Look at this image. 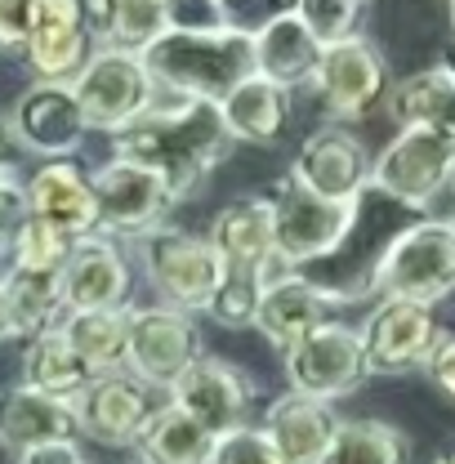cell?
<instances>
[{
	"label": "cell",
	"instance_id": "cell-18",
	"mask_svg": "<svg viewBox=\"0 0 455 464\" xmlns=\"http://www.w3.org/2000/svg\"><path fill=\"white\" fill-rule=\"evenodd\" d=\"M157 389L143 384L130 371H108L99 375L81 398H76V420H81V438L103 442V447H134L148 415L157 411Z\"/></svg>",
	"mask_w": 455,
	"mask_h": 464
},
{
	"label": "cell",
	"instance_id": "cell-12",
	"mask_svg": "<svg viewBox=\"0 0 455 464\" xmlns=\"http://www.w3.org/2000/svg\"><path fill=\"white\" fill-rule=\"evenodd\" d=\"M170 402L188 411L210 438H224L232 429L250 424L255 411V380L224 357L201 353L179 380L170 384Z\"/></svg>",
	"mask_w": 455,
	"mask_h": 464
},
{
	"label": "cell",
	"instance_id": "cell-41",
	"mask_svg": "<svg viewBox=\"0 0 455 464\" xmlns=\"http://www.w3.org/2000/svg\"><path fill=\"white\" fill-rule=\"evenodd\" d=\"M18 464H94L81 456L76 442H50V447H36V451H23Z\"/></svg>",
	"mask_w": 455,
	"mask_h": 464
},
{
	"label": "cell",
	"instance_id": "cell-39",
	"mask_svg": "<svg viewBox=\"0 0 455 464\" xmlns=\"http://www.w3.org/2000/svg\"><path fill=\"white\" fill-rule=\"evenodd\" d=\"M41 0H0V54H23Z\"/></svg>",
	"mask_w": 455,
	"mask_h": 464
},
{
	"label": "cell",
	"instance_id": "cell-4",
	"mask_svg": "<svg viewBox=\"0 0 455 464\" xmlns=\"http://www.w3.org/2000/svg\"><path fill=\"white\" fill-rule=\"evenodd\" d=\"M139 264L152 290L161 295V304H170L179 313H206L224 282V264L210 237L166 228V224L139 237Z\"/></svg>",
	"mask_w": 455,
	"mask_h": 464
},
{
	"label": "cell",
	"instance_id": "cell-28",
	"mask_svg": "<svg viewBox=\"0 0 455 464\" xmlns=\"http://www.w3.org/2000/svg\"><path fill=\"white\" fill-rule=\"evenodd\" d=\"M90 18L99 45L143 54L170 32V0H90Z\"/></svg>",
	"mask_w": 455,
	"mask_h": 464
},
{
	"label": "cell",
	"instance_id": "cell-42",
	"mask_svg": "<svg viewBox=\"0 0 455 464\" xmlns=\"http://www.w3.org/2000/svg\"><path fill=\"white\" fill-rule=\"evenodd\" d=\"M14 340V326H9V304H5V277H0V344Z\"/></svg>",
	"mask_w": 455,
	"mask_h": 464
},
{
	"label": "cell",
	"instance_id": "cell-35",
	"mask_svg": "<svg viewBox=\"0 0 455 464\" xmlns=\"http://www.w3.org/2000/svg\"><path fill=\"white\" fill-rule=\"evenodd\" d=\"M72 237L67 232L50 228L45 219H27V228L18 237V246H14V255H9V268H32V273H63V264H67V255H72Z\"/></svg>",
	"mask_w": 455,
	"mask_h": 464
},
{
	"label": "cell",
	"instance_id": "cell-7",
	"mask_svg": "<svg viewBox=\"0 0 455 464\" xmlns=\"http://www.w3.org/2000/svg\"><path fill=\"white\" fill-rule=\"evenodd\" d=\"M273 210H277V255L286 264L304 268L317 259H331L348 241V232L357 224V206L362 201H326L308 188H299L290 174L268 192Z\"/></svg>",
	"mask_w": 455,
	"mask_h": 464
},
{
	"label": "cell",
	"instance_id": "cell-38",
	"mask_svg": "<svg viewBox=\"0 0 455 464\" xmlns=\"http://www.w3.org/2000/svg\"><path fill=\"white\" fill-rule=\"evenodd\" d=\"M286 9H290V0H215L219 23L232 27V32H246V36H255L259 27H268Z\"/></svg>",
	"mask_w": 455,
	"mask_h": 464
},
{
	"label": "cell",
	"instance_id": "cell-33",
	"mask_svg": "<svg viewBox=\"0 0 455 464\" xmlns=\"http://www.w3.org/2000/svg\"><path fill=\"white\" fill-rule=\"evenodd\" d=\"M259 299H264V273H224V282L215 290L206 317L219 322V326H228V331L255 326Z\"/></svg>",
	"mask_w": 455,
	"mask_h": 464
},
{
	"label": "cell",
	"instance_id": "cell-22",
	"mask_svg": "<svg viewBox=\"0 0 455 464\" xmlns=\"http://www.w3.org/2000/svg\"><path fill=\"white\" fill-rule=\"evenodd\" d=\"M210 246L224 264V273H264L277 255V210L273 197H246L232 201L210 224Z\"/></svg>",
	"mask_w": 455,
	"mask_h": 464
},
{
	"label": "cell",
	"instance_id": "cell-27",
	"mask_svg": "<svg viewBox=\"0 0 455 464\" xmlns=\"http://www.w3.org/2000/svg\"><path fill=\"white\" fill-rule=\"evenodd\" d=\"M94 380H99V371L72 348V340L58 326L36 335V340H27V348H23V384H32L50 398L76 402Z\"/></svg>",
	"mask_w": 455,
	"mask_h": 464
},
{
	"label": "cell",
	"instance_id": "cell-26",
	"mask_svg": "<svg viewBox=\"0 0 455 464\" xmlns=\"http://www.w3.org/2000/svg\"><path fill=\"white\" fill-rule=\"evenodd\" d=\"M317 58H322V45L295 18V9L277 14L268 27L255 32V72L268 76V81H277V85H286V90L308 85L313 72H317Z\"/></svg>",
	"mask_w": 455,
	"mask_h": 464
},
{
	"label": "cell",
	"instance_id": "cell-3",
	"mask_svg": "<svg viewBox=\"0 0 455 464\" xmlns=\"http://www.w3.org/2000/svg\"><path fill=\"white\" fill-rule=\"evenodd\" d=\"M362 295L442 304L455 295V219H420L380 250Z\"/></svg>",
	"mask_w": 455,
	"mask_h": 464
},
{
	"label": "cell",
	"instance_id": "cell-16",
	"mask_svg": "<svg viewBox=\"0 0 455 464\" xmlns=\"http://www.w3.org/2000/svg\"><path fill=\"white\" fill-rule=\"evenodd\" d=\"M353 295L357 290H331L295 268L286 277L264 282V299H259V313H255V331L277 353H290L304 335H313L317 326H326L331 313L340 304H348Z\"/></svg>",
	"mask_w": 455,
	"mask_h": 464
},
{
	"label": "cell",
	"instance_id": "cell-15",
	"mask_svg": "<svg viewBox=\"0 0 455 464\" xmlns=\"http://www.w3.org/2000/svg\"><path fill=\"white\" fill-rule=\"evenodd\" d=\"M94 54H99V36H94L90 0L36 5V23L23 50V63L36 72V81H72Z\"/></svg>",
	"mask_w": 455,
	"mask_h": 464
},
{
	"label": "cell",
	"instance_id": "cell-34",
	"mask_svg": "<svg viewBox=\"0 0 455 464\" xmlns=\"http://www.w3.org/2000/svg\"><path fill=\"white\" fill-rule=\"evenodd\" d=\"M290 9L322 50L357 36V23H362V0H290Z\"/></svg>",
	"mask_w": 455,
	"mask_h": 464
},
{
	"label": "cell",
	"instance_id": "cell-43",
	"mask_svg": "<svg viewBox=\"0 0 455 464\" xmlns=\"http://www.w3.org/2000/svg\"><path fill=\"white\" fill-rule=\"evenodd\" d=\"M9 179V161H5V139H0V183Z\"/></svg>",
	"mask_w": 455,
	"mask_h": 464
},
{
	"label": "cell",
	"instance_id": "cell-6",
	"mask_svg": "<svg viewBox=\"0 0 455 464\" xmlns=\"http://www.w3.org/2000/svg\"><path fill=\"white\" fill-rule=\"evenodd\" d=\"M72 90L85 112V125L103 130V134H121L134 116H143L161 99L143 54L108 50V45H99V54L72 76Z\"/></svg>",
	"mask_w": 455,
	"mask_h": 464
},
{
	"label": "cell",
	"instance_id": "cell-20",
	"mask_svg": "<svg viewBox=\"0 0 455 464\" xmlns=\"http://www.w3.org/2000/svg\"><path fill=\"white\" fill-rule=\"evenodd\" d=\"M63 282V304L72 308H125L130 299V264L116 246V237L94 232L81 237L58 273Z\"/></svg>",
	"mask_w": 455,
	"mask_h": 464
},
{
	"label": "cell",
	"instance_id": "cell-37",
	"mask_svg": "<svg viewBox=\"0 0 455 464\" xmlns=\"http://www.w3.org/2000/svg\"><path fill=\"white\" fill-rule=\"evenodd\" d=\"M32 219V201H27V183H18L14 174L0 183V259L14 255L18 237Z\"/></svg>",
	"mask_w": 455,
	"mask_h": 464
},
{
	"label": "cell",
	"instance_id": "cell-8",
	"mask_svg": "<svg viewBox=\"0 0 455 464\" xmlns=\"http://www.w3.org/2000/svg\"><path fill=\"white\" fill-rule=\"evenodd\" d=\"M366 375H411L424 371L433 348L442 340L433 304H411V299H375L366 322L357 326Z\"/></svg>",
	"mask_w": 455,
	"mask_h": 464
},
{
	"label": "cell",
	"instance_id": "cell-1",
	"mask_svg": "<svg viewBox=\"0 0 455 464\" xmlns=\"http://www.w3.org/2000/svg\"><path fill=\"white\" fill-rule=\"evenodd\" d=\"M228 148H232V134L219 116V103L179 99V94L157 99L121 134H112V157L157 170L174 201L192 197L228 157Z\"/></svg>",
	"mask_w": 455,
	"mask_h": 464
},
{
	"label": "cell",
	"instance_id": "cell-24",
	"mask_svg": "<svg viewBox=\"0 0 455 464\" xmlns=\"http://www.w3.org/2000/svg\"><path fill=\"white\" fill-rule=\"evenodd\" d=\"M384 112L393 116L398 130H438L455 139V72L451 63L411 72L389 85Z\"/></svg>",
	"mask_w": 455,
	"mask_h": 464
},
{
	"label": "cell",
	"instance_id": "cell-29",
	"mask_svg": "<svg viewBox=\"0 0 455 464\" xmlns=\"http://www.w3.org/2000/svg\"><path fill=\"white\" fill-rule=\"evenodd\" d=\"M210 447L215 438L179 406L166 398L148 415L139 442H134V456L143 464H206L210 460Z\"/></svg>",
	"mask_w": 455,
	"mask_h": 464
},
{
	"label": "cell",
	"instance_id": "cell-23",
	"mask_svg": "<svg viewBox=\"0 0 455 464\" xmlns=\"http://www.w3.org/2000/svg\"><path fill=\"white\" fill-rule=\"evenodd\" d=\"M335 429H340L335 406L304 398V393H286L264 411V433L273 438L286 464H317L326 456Z\"/></svg>",
	"mask_w": 455,
	"mask_h": 464
},
{
	"label": "cell",
	"instance_id": "cell-31",
	"mask_svg": "<svg viewBox=\"0 0 455 464\" xmlns=\"http://www.w3.org/2000/svg\"><path fill=\"white\" fill-rule=\"evenodd\" d=\"M58 331L72 348L99 371H125V340H130V313L125 308H72L63 313Z\"/></svg>",
	"mask_w": 455,
	"mask_h": 464
},
{
	"label": "cell",
	"instance_id": "cell-19",
	"mask_svg": "<svg viewBox=\"0 0 455 464\" xmlns=\"http://www.w3.org/2000/svg\"><path fill=\"white\" fill-rule=\"evenodd\" d=\"M81 438V420L76 402L50 398L32 384H5L0 389V447L23 456L50 442H76Z\"/></svg>",
	"mask_w": 455,
	"mask_h": 464
},
{
	"label": "cell",
	"instance_id": "cell-2",
	"mask_svg": "<svg viewBox=\"0 0 455 464\" xmlns=\"http://www.w3.org/2000/svg\"><path fill=\"white\" fill-rule=\"evenodd\" d=\"M143 63L161 94L224 103L228 94L255 76V36L232 27H170Z\"/></svg>",
	"mask_w": 455,
	"mask_h": 464
},
{
	"label": "cell",
	"instance_id": "cell-21",
	"mask_svg": "<svg viewBox=\"0 0 455 464\" xmlns=\"http://www.w3.org/2000/svg\"><path fill=\"white\" fill-rule=\"evenodd\" d=\"M27 201H32V215H36V219H45V224L58 232H67L72 241L99 232L94 179L81 170L72 157L36 166V174L27 179Z\"/></svg>",
	"mask_w": 455,
	"mask_h": 464
},
{
	"label": "cell",
	"instance_id": "cell-13",
	"mask_svg": "<svg viewBox=\"0 0 455 464\" xmlns=\"http://www.w3.org/2000/svg\"><path fill=\"white\" fill-rule=\"evenodd\" d=\"M9 134L45 161L72 157L90 134L72 81H32L9 108Z\"/></svg>",
	"mask_w": 455,
	"mask_h": 464
},
{
	"label": "cell",
	"instance_id": "cell-17",
	"mask_svg": "<svg viewBox=\"0 0 455 464\" xmlns=\"http://www.w3.org/2000/svg\"><path fill=\"white\" fill-rule=\"evenodd\" d=\"M371 152L357 134H348L344 125H326L317 134H308L290 161V179L326 201H362V192L371 188Z\"/></svg>",
	"mask_w": 455,
	"mask_h": 464
},
{
	"label": "cell",
	"instance_id": "cell-32",
	"mask_svg": "<svg viewBox=\"0 0 455 464\" xmlns=\"http://www.w3.org/2000/svg\"><path fill=\"white\" fill-rule=\"evenodd\" d=\"M317 464H411V438L389 420H340Z\"/></svg>",
	"mask_w": 455,
	"mask_h": 464
},
{
	"label": "cell",
	"instance_id": "cell-45",
	"mask_svg": "<svg viewBox=\"0 0 455 464\" xmlns=\"http://www.w3.org/2000/svg\"><path fill=\"white\" fill-rule=\"evenodd\" d=\"M451 32H455V0H451Z\"/></svg>",
	"mask_w": 455,
	"mask_h": 464
},
{
	"label": "cell",
	"instance_id": "cell-47",
	"mask_svg": "<svg viewBox=\"0 0 455 464\" xmlns=\"http://www.w3.org/2000/svg\"><path fill=\"white\" fill-rule=\"evenodd\" d=\"M451 72H455V54H451Z\"/></svg>",
	"mask_w": 455,
	"mask_h": 464
},
{
	"label": "cell",
	"instance_id": "cell-36",
	"mask_svg": "<svg viewBox=\"0 0 455 464\" xmlns=\"http://www.w3.org/2000/svg\"><path fill=\"white\" fill-rule=\"evenodd\" d=\"M206 464H286L282 451L273 447V438L264 433V424H241L224 438H215L210 460Z\"/></svg>",
	"mask_w": 455,
	"mask_h": 464
},
{
	"label": "cell",
	"instance_id": "cell-5",
	"mask_svg": "<svg viewBox=\"0 0 455 464\" xmlns=\"http://www.w3.org/2000/svg\"><path fill=\"white\" fill-rule=\"evenodd\" d=\"M371 188L406 210H429L455 188V139L438 130H398L371 161Z\"/></svg>",
	"mask_w": 455,
	"mask_h": 464
},
{
	"label": "cell",
	"instance_id": "cell-10",
	"mask_svg": "<svg viewBox=\"0 0 455 464\" xmlns=\"http://www.w3.org/2000/svg\"><path fill=\"white\" fill-rule=\"evenodd\" d=\"M282 366H286L290 393H304V398H317V402L348 398L366 380L362 340L344 322H326L313 335H304L290 353H282Z\"/></svg>",
	"mask_w": 455,
	"mask_h": 464
},
{
	"label": "cell",
	"instance_id": "cell-14",
	"mask_svg": "<svg viewBox=\"0 0 455 464\" xmlns=\"http://www.w3.org/2000/svg\"><path fill=\"white\" fill-rule=\"evenodd\" d=\"M90 179H94V197H99V232H108V237H143V232L161 228L166 210L179 206L161 174L134 166V161H121V157L99 166Z\"/></svg>",
	"mask_w": 455,
	"mask_h": 464
},
{
	"label": "cell",
	"instance_id": "cell-46",
	"mask_svg": "<svg viewBox=\"0 0 455 464\" xmlns=\"http://www.w3.org/2000/svg\"><path fill=\"white\" fill-rule=\"evenodd\" d=\"M125 464H143V460H139V456H134V460H125Z\"/></svg>",
	"mask_w": 455,
	"mask_h": 464
},
{
	"label": "cell",
	"instance_id": "cell-30",
	"mask_svg": "<svg viewBox=\"0 0 455 464\" xmlns=\"http://www.w3.org/2000/svg\"><path fill=\"white\" fill-rule=\"evenodd\" d=\"M5 304H9L14 340H36V335L54 331L63 322V313H67L58 273H32V268H9Z\"/></svg>",
	"mask_w": 455,
	"mask_h": 464
},
{
	"label": "cell",
	"instance_id": "cell-11",
	"mask_svg": "<svg viewBox=\"0 0 455 464\" xmlns=\"http://www.w3.org/2000/svg\"><path fill=\"white\" fill-rule=\"evenodd\" d=\"M322 99V108L335 116V121H362L371 116L384 94H389V72H384V58L380 50L357 32L340 45H326L317 58V72L308 81Z\"/></svg>",
	"mask_w": 455,
	"mask_h": 464
},
{
	"label": "cell",
	"instance_id": "cell-44",
	"mask_svg": "<svg viewBox=\"0 0 455 464\" xmlns=\"http://www.w3.org/2000/svg\"><path fill=\"white\" fill-rule=\"evenodd\" d=\"M433 464H455V451H442V456H438Z\"/></svg>",
	"mask_w": 455,
	"mask_h": 464
},
{
	"label": "cell",
	"instance_id": "cell-40",
	"mask_svg": "<svg viewBox=\"0 0 455 464\" xmlns=\"http://www.w3.org/2000/svg\"><path fill=\"white\" fill-rule=\"evenodd\" d=\"M424 371H429L433 389H438L442 398H451L455 402V335H442V340H438L433 357L424 362Z\"/></svg>",
	"mask_w": 455,
	"mask_h": 464
},
{
	"label": "cell",
	"instance_id": "cell-9",
	"mask_svg": "<svg viewBox=\"0 0 455 464\" xmlns=\"http://www.w3.org/2000/svg\"><path fill=\"white\" fill-rule=\"evenodd\" d=\"M130 313V340H125V371L143 384L170 393V384L206 353L192 313H179L170 304L157 308H125Z\"/></svg>",
	"mask_w": 455,
	"mask_h": 464
},
{
	"label": "cell",
	"instance_id": "cell-25",
	"mask_svg": "<svg viewBox=\"0 0 455 464\" xmlns=\"http://www.w3.org/2000/svg\"><path fill=\"white\" fill-rule=\"evenodd\" d=\"M219 116H224L232 143H259V148L277 143L290 121V90L255 72L219 103Z\"/></svg>",
	"mask_w": 455,
	"mask_h": 464
}]
</instances>
